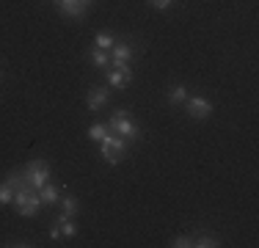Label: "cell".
<instances>
[{"label": "cell", "instance_id": "obj_8", "mask_svg": "<svg viewBox=\"0 0 259 248\" xmlns=\"http://www.w3.org/2000/svg\"><path fill=\"white\" fill-rule=\"evenodd\" d=\"M133 77H135L133 66H124V69H113L110 66L105 72V86H110V89H124L127 83H133Z\"/></svg>", "mask_w": 259, "mask_h": 248}, {"label": "cell", "instance_id": "obj_21", "mask_svg": "<svg viewBox=\"0 0 259 248\" xmlns=\"http://www.w3.org/2000/svg\"><path fill=\"white\" fill-rule=\"evenodd\" d=\"M6 245H9V248H30V245H33V243H28V240H11V243H6Z\"/></svg>", "mask_w": 259, "mask_h": 248}, {"label": "cell", "instance_id": "obj_15", "mask_svg": "<svg viewBox=\"0 0 259 248\" xmlns=\"http://www.w3.org/2000/svg\"><path fill=\"white\" fill-rule=\"evenodd\" d=\"M221 237L215 234H193V248H218Z\"/></svg>", "mask_w": 259, "mask_h": 248}, {"label": "cell", "instance_id": "obj_22", "mask_svg": "<svg viewBox=\"0 0 259 248\" xmlns=\"http://www.w3.org/2000/svg\"><path fill=\"white\" fill-rule=\"evenodd\" d=\"M61 237V229H58V223H53L50 226V240H58Z\"/></svg>", "mask_w": 259, "mask_h": 248}, {"label": "cell", "instance_id": "obj_7", "mask_svg": "<svg viewBox=\"0 0 259 248\" xmlns=\"http://www.w3.org/2000/svg\"><path fill=\"white\" fill-rule=\"evenodd\" d=\"M110 86H91L89 94H85V108H89V113H100L105 105L110 102Z\"/></svg>", "mask_w": 259, "mask_h": 248}, {"label": "cell", "instance_id": "obj_16", "mask_svg": "<svg viewBox=\"0 0 259 248\" xmlns=\"http://www.w3.org/2000/svg\"><path fill=\"white\" fill-rule=\"evenodd\" d=\"M113 45H116V36L108 33V30H100V33L94 36V47H100V50H110Z\"/></svg>", "mask_w": 259, "mask_h": 248}, {"label": "cell", "instance_id": "obj_6", "mask_svg": "<svg viewBox=\"0 0 259 248\" xmlns=\"http://www.w3.org/2000/svg\"><path fill=\"white\" fill-rule=\"evenodd\" d=\"M133 55H135L133 45H130L127 39H119V36H116V45L110 47V66H113V69L133 66Z\"/></svg>", "mask_w": 259, "mask_h": 248}, {"label": "cell", "instance_id": "obj_12", "mask_svg": "<svg viewBox=\"0 0 259 248\" xmlns=\"http://www.w3.org/2000/svg\"><path fill=\"white\" fill-rule=\"evenodd\" d=\"M61 210H64V215H69V218H75V215L80 213V201H77V196H72V193H66V196H61Z\"/></svg>", "mask_w": 259, "mask_h": 248}, {"label": "cell", "instance_id": "obj_4", "mask_svg": "<svg viewBox=\"0 0 259 248\" xmlns=\"http://www.w3.org/2000/svg\"><path fill=\"white\" fill-rule=\"evenodd\" d=\"M22 174H25V179L30 182V188L39 190L50 182V163L47 160H30V163H25Z\"/></svg>", "mask_w": 259, "mask_h": 248}, {"label": "cell", "instance_id": "obj_14", "mask_svg": "<svg viewBox=\"0 0 259 248\" xmlns=\"http://www.w3.org/2000/svg\"><path fill=\"white\" fill-rule=\"evenodd\" d=\"M185 99H188V86H185V83L168 86V102L171 105H182Z\"/></svg>", "mask_w": 259, "mask_h": 248}, {"label": "cell", "instance_id": "obj_9", "mask_svg": "<svg viewBox=\"0 0 259 248\" xmlns=\"http://www.w3.org/2000/svg\"><path fill=\"white\" fill-rule=\"evenodd\" d=\"M58 3V11L64 17H72V20H83L85 11H89V3H83V0H55Z\"/></svg>", "mask_w": 259, "mask_h": 248}, {"label": "cell", "instance_id": "obj_24", "mask_svg": "<svg viewBox=\"0 0 259 248\" xmlns=\"http://www.w3.org/2000/svg\"><path fill=\"white\" fill-rule=\"evenodd\" d=\"M0 77H3V72H0Z\"/></svg>", "mask_w": 259, "mask_h": 248}, {"label": "cell", "instance_id": "obj_1", "mask_svg": "<svg viewBox=\"0 0 259 248\" xmlns=\"http://www.w3.org/2000/svg\"><path fill=\"white\" fill-rule=\"evenodd\" d=\"M105 124H108V133L121 135V138L130 141V144H133V141H141V135H144V133H141V124L133 121V119L127 116V108H116Z\"/></svg>", "mask_w": 259, "mask_h": 248}, {"label": "cell", "instance_id": "obj_5", "mask_svg": "<svg viewBox=\"0 0 259 248\" xmlns=\"http://www.w3.org/2000/svg\"><path fill=\"white\" fill-rule=\"evenodd\" d=\"M212 102H209L207 97H188L185 99V113H188V119H193V121H207L209 116H212Z\"/></svg>", "mask_w": 259, "mask_h": 248}, {"label": "cell", "instance_id": "obj_17", "mask_svg": "<svg viewBox=\"0 0 259 248\" xmlns=\"http://www.w3.org/2000/svg\"><path fill=\"white\" fill-rule=\"evenodd\" d=\"M105 135H108V124H105V121H94L89 127V141H97V144H100Z\"/></svg>", "mask_w": 259, "mask_h": 248}, {"label": "cell", "instance_id": "obj_11", "mask_svg": "<svg viewBox=\"0 0 259 248\" xmlns=\"http://www.w3.org/2000/svg\"><path fill=\"white\" fill-rule=\"evenodd\" d=\"M89 61L97 66V69H105V66H110V50L91 47V53H89Z\"/></svg>", "mask_w": 259, "mask_h": 248}, {"label": "cell", "instance_id": "obj_3", "mask_svg": "<svg viewBox=\"0 0 259 248\" xmlns=\"http://www.w3.org/2000/svg\"><path fill=\"white\" fill-rule=\"evenodd\" d=\"M14 210L22 215V218H33V215H39L41 210V196L36 188H30V185H22L20 190H14Z\"/></svg>", "mask_w": 259, "mask_h": 248}, {"label": "cell", "instance_id": "obj_19", "mask_svg": "<svg viewBox=\"0 0 259 248\" xmlns=\"http://www.w3.org/2000/svg\"><path fill=\"white\" fill-rule=\"evenodd\" d=\"M168 245L171 248H193V237H190V234H177Z\"/></svg>", "mask_w": 259, "mask_h": 248}, {"label": "cell", "instance_id": "obj_2", "mask_svg": "<svg viewBox=\"0 0 259 248\" xmlns=\"http://www.w3.org/2000/svg\"><path fill=\"white\" fill-rule=\"evenodd\" d=\"M127 152H130V141L121 138V135H116V133H108L100 141V154L108 166H119L121 160L127 157Z\"/></svg>", "mask_w": 259, "mask_h": 248}, {"label": "cell", "instance_id": "obj_10", "mask_svg": "<svg viewBox=\"0 0 259 248\" xmlns=\"http://www.w3.org/2000/svg\"><path fill=\"white\" fill-rule=\"evenodd\" d=\"M39 196H41V204H45V207H53V204L61 201V190H58V185H53V182H47L45 188H39Z\"/></svg>", "mask_w": 259, "mask_h": 248}, {"label": "cell", "instance_id": "obj_18", "mask_svg": "<svg viewBox=\"0 0 259 248\" xmlns=\"http://www.w3.org/2000/svg\"><path fill=\"white\" fill-rule=\"evenodd\" d=\"M14 201V188H11L9 182H0V207H6V204H11Z\"/></svg>", "mask_w": 259, "mask_h": 248}, {"label": "cell", "instance_id": "obj_13", "mask_svg": "<svg viewBox=\"0 0 259 248\" xmlns=\"http://www.w3.org/2000/svg\"><path fill=\"white\" fill-rule=\"evenodd\" d=\"M55 223H58V229H61V237H66V240H69V237H75V234H77V223L72 221L69 215H64V213H61V218L55 221Z\"/></svg>", "mask_w": 259, "mask_h": 248}, {"label": "cell", "instance_id": "obj_20", "mask_svg": "<svg viewBox=\"0 0 259 248\" xmlns=\"http://www.w3.org/2000/svg\"><path fill=\"white\" fill-rule=\"evenodd\" d=\"M171 3H174V0H149V6H152V9H157V11H165Z\"/></svg>", "mask_w": 259, "mask_h": 248}, {"label": "cell", "instance_id": "obj_23", "mask_svg": "<svg viewBox=\"0 0 259 248\" xmlns=\"http://www.w3.org/2000/svg\"><path fill=\"white\" fill-rule=\"evenodd\" d=\"M83 3H89V6H91V3H94V0H83Z\"/></svg>", "mask_w": 259, "mask_h": 248}]
</instances>
